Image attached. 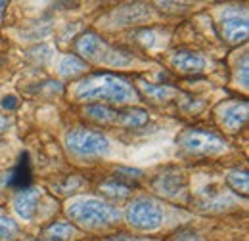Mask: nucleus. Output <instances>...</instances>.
I'll use <instances>...</instances> for the list:
<instances>
[{
  "label": "nucleus",
  "instance_id": "obj_1",
  "mask_svg": "<svg viewBox=\"0 0 249 241\" xmlns=\"http://www.w3.org/2000/svg\"><path fill=\"white\" fill-rule=\"evenodd\" d=\"M75 98L81 102H94V100H104L109 103H132L138 100L136 88L124 81L119 75L111 73H94L87 75L79 85L75 86Z\"/></svg>",
  "mask_w": 249,
  "mask_h": 241
},
{
  "label": "nucleus",
  "instance_id": "obj_2",
  "mask_svg": "<svg viewBox=\"0 0 249 241\" xmlns=\"http://www.w3.org/2000/svg\"><path fill=\"white\" fill-rule=\"evenodd\" d=\"M67 216L73 224L83 228H106L119 220V209L104 199L96 197H77L67 203Z\"/></svg>",
  "mask_w": 249,
  "mask_h": 241
},
{
  "label": "nucleus",
  "instance_id": "obj_3",
  "mask_svg": "<svg viewBox=\"0 0 249 241\" xmlns=\"http://www.w3.org/2000/svg\"><path fill=\"white\" fill-rule=\"evenodd\" d=\"M65 148L77 159H98L109 153V140L90 128H71L65 134Z\"/></svg>",
  "mask_w": 249,
  "mask_h": 241
},
{
  "label": "nucleus",
  "instance_id": "obj_4",
  "mask_svg": "<svg viewBox=\"0 0 249 241\" xmlns=\"http://www.w3.org/2000/svg\"><path fill=\"white\" fill-rule=\"evenodd\" d=\"M178 148L186 153L194 155H218L226 151L228 144L226 140L213 132V130H203V128H186L180 132L177 138Z\"/></svg>",
  "mask_w": 249,
  "mask_h": 241
},
{
  "label": "nucleus",
  "instance_id": "obj_5",
  "mask_svg": "<svg viewBox=\"0 0 249 241\" xmlns=\"http://www.w3.org/2000/svg\"><path fill=\"white\" fill-rule=\"evenodd\" d=\"M126 222L140 232H154L163 222L161 205L154 197H136L126 207Z\"/></svg>",
  "mask_w": 249,
  "mask_h": 241
},
{
  "label": "nucleus",
  "instance_id": "obj_6",
  "mask_svg": "<svg viewBox=\"0 0 249 241\" xmlns=\"http://www.w3.org/2000/svg\"><path fill=\"white\" fill-rule=\"evenodd\" d=\"M152 189L165 199H182L188 191V180L178 171H165L152 180Z\"/></svg>",
  "mask_w": 249,
  "mask_h": 241
},
{
  "label": "nucleus",
  "instance_id": "obj_7",
  "mask_svg": "<svg viewBox=\"0 0 249 241\" xmlns=\"http://www.w3.org/2000/svg\"><path fill=\"white\" fill-rule=\"evenodd\" d=\"M218 33L220 36L230 42V44H240V42H246L249 34L248 27V16L240 12H230L226 10L222 16H220V21H218Z\"/></svg>",
  "mask_w": 249,
  "mask_h": 241
},
{
  "label": "nucleus",
  "instance_id": "obj_8",
  "mask_svg": "<svg viewBox=\"0 0 249 241\" xmlns=\"http://www.w3.org/2000/svg\"><path fill=\"white\" fill-rule=\"evenodd\" d=\"M107 48H109V44L98 33H94V31L83 33L75 40V50L79 52V56H81L83 61H98V63H102Z\"/></svg>",
  "mask_w": 249,
  "mask_h": 241
},
{
  "label": "nucleus",
  "instance_id": "obj_9",
  "mask_svg": "<svg viewBox=\"0 0 249 241\" xmlns=\"http://www.w3.org/2000/svg\"><path fill=\"white\" fill-rule=\"evenodd\" d=\"M218 120L228 132H238L248 122V102L226 103L218 109Z\"/></svg>",
  "mask_w": 249,
  "mask_h": 241
},
{
  "label": "nucleus",
  "instance_id": "obj_10",
  "mask_svg": "<svg viewBox=\"0 0 249 241\" xmlns=\"http://www.w3.org/2000/svg\"><path fill=\"white\" fill-rule=\"evenodd\" d=\"M38 199H40V191L36 188H25L19 189L14 197V211L19 218L23 220H33L36 214V207H38Z\"/></svg>",
  "mask_w": 249,
  "mask_h": 241
},
{
  "label": "nucleus",
  "instance_id": "obj_11",
  "mask_svg": "<svg viewBox=\"0 0 249 241\" xmlns=\"http://www.w3.org/2000/svg\"><path fill=\"white\" fill-rule=\"evenodd\" d=\"M173 67L182 75H197L205 69V60L194 50H177L171 58Z\"/></svg>",
  "mask_w": 249,
  "mask_h": 241
},
{
  "label": "nucleus",
  "instance_id": "obj_12",
  "mask_svg": "<svg viewBox=\"0 0 249 241\" xmlns=\"http://www.w3.org/2000/svg\"><path fill=\"white\" fill-rule=\"evenodd\" d=\"M6 180H2L4 188H14V189H25L29 188L31 184V163H29V155L27 153H21L18 165L6 172Z\"/></svg>",
  "mask_w": 249,
  "mask_h": 241
},
{
  "label": "nucleus",
  "instance_id": "obj_13",
  "mask_svg": "<svg viewBox=\"0 0 249 241\" xmlns=\"http://www.w3.org/2000/svg\"><path fill=\"white\" fill-rule=\"evenodd\" d=\"M150 16V12L146 10V6H140V4H126L117 8L111 17H113V23L117 25H130V23H138L142 19H146Z\"/></svg>",
  "mask_w": 249,
  "mask_h": 241
},
{
  "label": "nucleus",
  "instance_id": "obj_14",
  "mask_svg": "<svg viewBox=\"0 0 249 241\" xmlns=\"http://www.w3.org/2000/svg\"><path fill=\"white\" fill-rule=\"evenodd\" d=\"M87 71H89V63L83 61L79 56H73V54L63 56L58 63V73L63 79H75V77H79Z\"/></svg>",
  "mask_w": 249,
  "mask_h": 241
},
{
  "label": "nucleus",
  "instance_id": "obj_15",
  "mask_svg": "<svg viewBox=\"0 0 249 241\" xmlns=\"http://www.w3.org/2000/svg\"><path fill=\"white\" fill-rule=\"evenodd\" d=\"M138 88L144 92L146 98H150L152 102L156 103H161V102H167L171 98L177 96V90L171 88L169 85H152V83H146V81H138Z\"/></svg>",
  "mask_w": 249,
  "mask_h": 241
},
{
  "label": "nucleus",
  "instance_id": "obj_16",
  "mask_svg": "<svg viewBox=\"0 0 249 241\" xmlns=\"http://www.w3.org/2000/svg\"><path fill=\"white\" fill-rule=\"evenodd\" d=\"M75 236H77V228L71 222L58 220V222H52L50 226L44 228V238L48 241H69Z\"/></svg>",
  "mask_w": 249,
  "mask_h": 241
},
{
  "label": "nucleus",
  "instance_id": "obj_17",
  "mask_svg": "<svg viewBox=\"0 0 249 241\" xmlns=\"http://www.w3.org/2000/svg\"><path fill=\"white\" fill-rule=\"evenodd\" d=\"M100 191L104 195L119 201V199H124V197H128L132 193V184L115 176V178H109V180H106L104 184H100Z\"/></svg>",
  "mask_w": 249,
  "mask_h": 241
},
{
  "label": "nucleus",
  "instance_id": "obj_18",
  "mask_svg": "<svg viewBox=\"0 0 249 241\" xmlns=\"http://www.w3.org/2000/svg\"><path fill=\"white\" fill-rule=\"evenodd\" d=\"M150 119L148 111L144 109H138V107H130V109H124V111H117V120L119 124L123 126H130V128H138V126H144Z\"/></svg>",
  "mask_w": 249,
  "mask_h": 241
},
{
  "label": "nucleus",
  "instance_id": "obj_19",
  "mask_svg": "<svg viewBox=\"0 0 249 241\" xmlns=\"http://www.w3.org/2000/svg\"><path fill=\"white\" fill-rule=\"evenodd\" d=\"M85 113L89 115V119L94 122H102V124H107V122H115L117 120V111L104 105V103H92L85 109Z\"/></svg>",
  "mask_w": 249,
  "mask_h": 241
},
{
  "label": "nucleus",
  "instance_id": "obj_20",
  "mask_svg": "<svg viewBox=\"0 0 249 241\" xmlns=\"http://www.w3.org/2000/svg\"><path fill=\"white\" fill-rule=\"evenodd\" d=\"M132 54H128V52H124L121 48H107L106 50V56H104V60L102 63L104 65H107V67H128L130 63H132Z\"/></svg>",
  "mask_w": 249,
  "mask_h": 241
},
{
  "label": "nucleus",
  "instance_id": "obj_21",
  "mask_svg": "<svg viewBox=\"0 0 249 241\" xmlns=\"http://www.w3.org/2000/svg\"><path fill=\"white\" fill-rule=\"evenodd\" d=\"M228 186L236 191V193H242L244 197L248 195L249 191V178H248V171L246 169H236V171H232V172H228Z\"/></svg>",
  "mask_w": 249,
  "mask_h": 241
},
{
  "label": "nucleus",
  "instance_id": "obj_22",
  "mask_svg": "<svg viewBox=\"0 0 249 241\" xmlns=\"http://www.w3.org/2000/svg\"><path fill=\"white\" fill-rule=\"evenodd\" d=\"M54 56V48L50 44H40V46H35L27 52V58L36 63H48Z\"/></svg>",
  "mask_w": 249,
  "mask_h": 241
},
{
  "label": "nucleus",
  "instance_id": "obj_23",
  "mask_svg": "<svg viewBox=\"0 0 249 241\" xmlns=\"http://www.w3.org/2000/svg\"><path fill=\"white\" fill-rule=\"evenodd\" d=\"M18 224L10 216H0V241H10L18 236Z\"/></svg>",
  "mask_w": 249,
  "mask_h": 241
},
{
  "label": "nucleus",
  "instance_id": "obj_24",
  "mask_svg": "<svg viewBox=\"0 0 249 241\" xmlns=\"http://www.w3.org/2000/svg\"><path fill=\"white\" fill-rule=\"evenodd\" d=\"M79 188H81L79 176H69V178L63 180V184H56V186H54V189L60 191V195H67V193H71V191H75V189H79Z\"/></svg>",
  "mask_w": 249,
  "mask_h": 241
},
{
  "label": "nucleus",
  "instance_id": "obj_25",
  "mask_svg": "<svg viewBox=\"0 0 249 241\" xmlns=\"http://www.w3.org/2000/svg\"><path fill=\"white\" fill-rule=\"evenodd\" d=\"M136 38L140 40V44H144L146 48H154L157 42V36H156V31L154 29H142L138 31Z\"/></svg>",
  "mask_w": 249,
  "mask_h": 241
},
{
  "label": "nucleus",
  "instance_id": "obj_26",
  "mask_svg": "<svg viewBox=\"0 0 249 241\" xmlns=\"http://www.w3.org/2000/svg\"><path fill=\"white\" fill-rule=\"evenodd\" d=\"M236 83L242 86V88H248L249 81H248V56L242 58V67L238 65L236 69Z\"/></svg>",
  "mask_w": 249,
  "mask_h": 241
},
{
  "label": "nucleus",
  "instance_id": "obj_27",
  "mask_svg": "<svg viewBox=\"0 0 249 241\" xmlns=\"http://www.w3.org/2000/svg\"><path fill=\"white\" fill-rule=\"evenodd\" d=\"M171 241H203V240H201V236L196 234L194 230H180L178 234L173 236Z\"/></svg>",
  "mask_w": 249,
  "mask_h": 241
},
{
  "label": "nucleus",
  "instance_id": "obj_28",
  "mask_svg": "<svg viewBox=\"0 0 249 241\" xmlns=\"http://www.w3.org/2000/svg\"><path fill=\"white\" fill-rule=\"evenodd\" d=\"M18 105H19V98L14 96V94H8V96H4V98L0 100V107L6 109V111H14Z\"/></svg>",
  "mask_w": 249,
  "mask_h": 241
},
{
  "label": "nucleus",
  "instance_id": "obj_29",
  "mask_svg": "<svg viewBox=\"0 0 249 241\" xmlns=\"http://www.w3.org/2000/svg\"><path fill=\"white\" fill-rule=\"evenodd\" d=\"M106 241H146L144 238H134V236H126V234H117V236H111Z\"/></svg>",
  "mask_w": 249,
  "mask_h": 241
},
{
  "label": "nucleus",
  "instance_id": "obj_30",
  "mask_svg": "<svg viewBox=\"0 0 249 241\" xmlns=\"http://www.w3.org/2000/svg\"><path fill=\"white\" fill-rule=\"evenodd\" d=\"M10 124H12L10 117H4V115H0V134H4V132L10 128Z\"/></svg>",
  "mask_w": 249,
  "mask_h": 241
},
{
  "label": "nucleus",
  "instance_id": "obj_31",
  "mask_svg": "<svg viewBox=\"0 0 249 241\" xmlns=\"http://www.w3.org/2000/svg\"><path fill=\"white\" fill-rule=\"evenodd\" d=\"M6 6V2H0V19H2V8Z\"/></svg>",
  "mask_w": 249,
  "mask_h": 241
}]
</instances>
